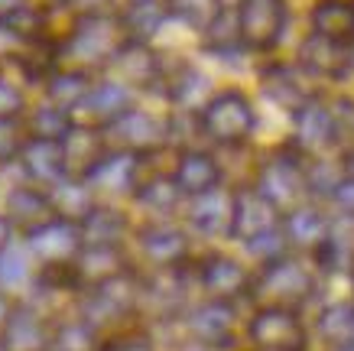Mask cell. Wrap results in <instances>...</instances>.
<instances>
[{
    "mask_svg": "<svg viewBox=\"0 0 354 351\" xmlns=\"http://www.w3.org/2000/svg\"><path fill=\"white\" fill-rule=\"evenodd\" d=\"M130 43V33L120 17L104 10L78 13L72 30L62 39V59H72L75 69H108V62Z\"/></svg>",
    "mask_w": 354,
    "mask_h": 351,
    "instance_id": "3",
    "label": "cell"
},
{
    "mask_svg": "<svg viewBox=\"0 0 354 351\" xmlns=\"http://www.w3.org/2000/svg\"><path fill=\"white\" fill-rule=\"evenodd\" d=\"M39 277V264H36V257L30 254V247L26 241H13L3 254H0V293H7L13 299H23L26 293L32 289Z\"/></svg>",
    "mask_w": 354,
    "mask_h": 351,
    "instance_id": "30",
    "label": "cell"
},
{
    "mask_svg": "<svg viewBox=\"0 0 354 351\" xmlns=\"http://www.w3.org/2000/svg\"><path fill=\"white\" fill-rule=\"evenodd\" d=\"M312 33L335 43H354V0H315L309 13Z\"/></svg>",
    "mask_w": 354,
    "mask_h": 351,
    "instance_id": "33",
    "label": "cell"
},
{
    "mask_svg": "<svg viewBox=\"0 0 354 351\" xmlns=\"http://www.w3.org/2000/svg\"><path fill=\"white\" fill-rule=\"evenodd\" d=\"M26 140H30V130H26V124H23L20 117H13V120H0V166H3V163L20 160Z\"/></svg>",
    "mask_w": 354,
    "mask_h": 351,
    "instance_id": "42",
    "label": "cell"
},
{
    "mask_svg": "<svg viewBox=\"0 0 354 351\" xmlns=\"http://www.w3.org/2000/svg\"><path fill=\"white\" fill-rule=\"evenodd\" d=\"M309 329L315 339L322 341L325 351L354 345V303L351 299H332V303H325L315 312Z\"/></svg>",
    "mask_w": 354,
    "mask_h": 351,
    "instance_id": "29",
    "label": "cell"
},
{
    "mask_svg": "<svg viewBox=\"0 0 354 351\" xmlns=\"http://www.w3.org/2000/svg\"><path fill=\"white\" fill-rule=\"evenodd\" d=\"M176 351H215V348H208V345H198V341H179V348Z\"/></svg>",
    "mask_w": 354,
    "mask_h": 351,
    "instance_id": "51",
    "label": "cell"
},
{
    "mask_svg": "<svg viewBox=\"0 0 354 351\" xmlns=\"http://www.w3.org/2000/svg\"><path fill=\"white\" fill-rule=\"evenodd\" d=\"M254 186H257V189L263 192L283 215L292 212L296 205L309 202L306 160H302L299 153L286 143V147H279L277 153H270L267 160L260 163L257 176H254Z\"/></svg>",
    "mask_w": 354,
    "mask_h": 351,
    "instance_id": "7",
    "label": "cell"
},
{
    "mask_svg": "<svg viewBox=\"0 0 354 351\" xmlns=\"http://www.w3.org/2000/svg\"><path fill=\"white\" fill-rule=\"evenodd\" d=\"M26 7H30V0H0V26H10Z\"/></svg>",
    "mask_w": 354,
    "mask_h": 351,
    "instance_id": "47",
    "label": "cell"
},
{
    "mask_svg": "<svg viewBox=\"0 0 354 351\" xmlns=\"http://www.w3.org/2000/svg\"><path fill=\"white\" fill-rule=\"evenodd\" d=\"M205 75L195 72L192 65H179V72L176 75H166V95H169V101H176V105H192L195 95L198 91H205Z\"/></svg>",
    "mask_w": 354,
    "mask_h": 351,
    "instance_id": "41",
    "label": "cell"
},
{
    "mask_svg": "<svg viewBox=\"0 0 354 351\" xmlns=\"http://www.w3.org/2000/svg\"><path fill=\"white\" fill-rule=\"evenodd\" d=\"M348 283H351V296H348V299H351V303H354V273H351V277H348Z\"/></svg>",
    "mask_w": 354,
    "mask_h": 351,
    "instance_id": "54",
    "label": "cell"
},
{
    "mask_svg": "<svg viewBox=\"0 0 354 351\" xmlns=\"http://www.w3.org/2000/svg\"><path fill=\"white\" fill-rule=\"evenodd\" d=\"M72 114L68 111H62V107L55 105H39L36 111H30V117H26V130H30V137L36 140H62L68 130H72Z\"/></svg>",
    "mask_w": 354,
    "mask_h": 351,
    "instance_id": "38",
    "label": "cell"
},
{
    "mask_svg": "<svg viewBox=\"0 0 354 351\" xmlns=\"http://www.w3.org/2000/svg\"><path fill=\"white\" fill-rule=\"evenodd\" d=\"M202 134L218 147H244L254 137L257 127V111L250 105V98L237 88L218 91L198 107Z\"/></svg>",
    "mask_w": 354,
    "mask_h": 351,
    "instance_id": "4",
    "label": "cell"
},
{
    "mask_svg": "<svg viewBox=\"0 0 354 351\" xmlns=\"http://www.w3.org/2000/svg\"><path fill=\"white\" fill-rule=\"evenodd\" d=\"M23 182L39 186V189H53L55 182L65 179V156H62V140H36L30 137L23 147L20 160Z\"/></svg>",
    "mask_w": 354,
    "mask_h": 351,
    "instance_id": "24",
    "label": "cell"
},
{
    "mask_svg": "<svg viewBox=\"0 0 354 351\" xmlns=\"http://www.w3.org/2000/svg\"><path fill=\"white\" fill-rule=\"evenodd\" d=\"M0 351H3V345H0Z\"/></svg>",
    "mask_w": 354,
    "mask_h": 351,
    "instance_id": "57",
    "label": "cell"
},
{
    "mask_svg": "<svg viewBox=\"0 0 354 351\" xmlns=\"http://www.w3.org/2000/svg\"><path fill=\"white\" fill-rule=\"evenodd\" d=\"M344 179L342 163H332L319 156V160H306V186H309V199L312 202H328L332 192L338 189V182Z\"/></svg>",
    "mask_w": 354,
    "mask_h": 351,
    "instance_id": "40",
    "label": "cell"
},
{
    "mask_svg": "<svg viewBox=\"0 0 354 351\" xmlns=\"http://www.w3.org/2000/svg\"><path fill=\"white\" fill-rule=\"evenodd\" d=\"M111 153L108 137L104 130L95 127H82L72 124V130L62 137V156H65V176H75V179H88L95 166Z\"/></svg>",
    "mask_w": 354,
    "mask_h": 351,
    "instance_id": "25",
    "label": "cell"
},
{
    "mask_svg": "<svg viewBox=\"0 0 354 351\" xmlns=\"http://www.w3.org/2000/svg\"><path fill=\"white\" fill-rule=\"evenodd\" d=\"M104 351H160L147 325H130L104 341Z\"/></svg>",
    "mask_w": 354,
    "mask_h": 351,
    "instance_id": "44",
    "label": "cell"
},
{
    "mask_svg": "<svg viewBox=\"0 0 354 351\" xmlns=\"http://www.w3.org/2000/svg\"><path fill=\"white\" fill-rule=\"evenodd\" d=\"M166 10H169V17H176L179 23L205 36V30L225 10V0H166Z\"/></svg>",
    "mask_w": 354,
    "mask_h": 351,
    "instance_id": "37",
    "label": "cell"
},
{
    "mask_svg": "<svg viewBox=\"0 0 354 351\" xmlns=\"http://www.w3.org/2000/svg\"><path fill=\"white\" fill-rule=\"evenodd\" d=\"M325 205H328L335 215H348V218H354V182L342 179L338 182V189L332 192V199H328Z\"/></svg>",
    "mask_w": 354,
    "mask_h": 351,
    "instance_id": "46",
    "label": "cell"
},
{
    "mask_svg": "<svg viewBox=\"0 0 354 351\" xmlns=\"http://www.w3.org/2000/svg\"><path fill=\"white\" fill-rule=\"evenodd\" d=\"M241 303H225V299H205L198 296L192 306L185 309V316L179 319L185 341H198L215 351H231L237 345V335L244 332Z\"/></svg>",
    "mask_w": 354,
    "mask_h": 351,
    "instance_id": "6",
    "label": "cell"
},
{
    "mask_svg": "<svg viewBox=\"0 0 354 351\" xmlns=\"http://www.w3.org/2000/svg\"><path fill=\"white\" fill-rule=\"evenodd\" d=\"M338 163H342V172H344V179H351L354 182V147H348L338 156Z\"/></svg>",
    "mask_w": 354,
    "mask_h": 351,
    "instance_id": "49",
    "label": "cell"
},
{
    "mask_svg": "<svg viewBox=\"0 0 354 351\" xmlns=\"http://www.w3.org/2000/svg\"><path fill=\"white\" fill-rule=\"evenodd\" d=\"M244 339L250 351H309L312 329L299 309L254 306L244 322Z\"/></svg>",
    "mask_w": 354,
    "mask_h": 351,
    "instance_id": "5",
    "label": "cell"
},
{
    "mask_svg": "<svg viewBox=\"0 0 354 351\" xmlns=\"http://www.w3.org/2000/svg\"><path fill=\"white\" fill-rule=\"evenodd\" d=\"M338 143V130L332 120V107L322 98L312 95L299 111H292V137L290 147L299 153L302 160H319L325 150Z\"/></svg>",
    "mask_w": 354,
    "mask_h": 351,
    "instance_id": "14",
    "label": "cell"
},
{
    "mask_svg": "<svg viewBox=\"0 0 354 351\" xmlns=\"http://www.w3.org/2000/svg\"><path fill=\"white\" fill-rule=\"evenodd\" d=\"M302 72L315 75V78H342L351 72V55H348V43H335L328 36L309 33L299 43V55H296Z\"/></svg>",
    "mask_w": 354,
    "mask_h": 351,
    "instance_id": "26",
    "label": "cell"
},
{
    "mask_svg": "<svg viewBox=\"0 0 354 351\" xmlns=\"http://www.w3.org/2000/svg\"><path fill=\"white\" fill-rule=\"evenodd\" d=\"M137 182H140V156L120 153V150H111L108 156L95 166V172L88 176V186L95 192V199L104 205H114L111 199H120V195L133 199Z\"/></svg>",
    "mask_w": 354,
    "mask_h": 351,
    "instance_id": "19",
    "label": "cell"
},
{
    "mask_svg": "<svg viewBox=\"0 0 354 351\" xmlns=\"http://www.w3.org/2000/svg\"><path fill=\"white\" fill-rule=\"evenodd\" d=\"M13 303H17V299H13V296H7V293H0V332H3V325H7V319H10Z\"/></svg>",
    "mask_w": 354,
    "mask_h": 351,
    "instance_id": "50",
    "label": "cell"
},
{
    "mask_svg": "<svg viewBox=\"0 0 354 351\" xmlns=\"http://www.w3.org/2000/svg\"><path fill=\"white\" fill-rule=\"evenodd\" d=\"M49 199H53V208L59 218H68V222H78V224L85 222L88 212L97 205L88 179H75V176H65L62 182H55L49 189Z\"/></svg>",
    "mask_w": 354,
    "mask_h": 351,
    "instance_id": "34",
    "label": "cell"
},
{
    "mask_svg": "<svg viewBox=\"0 0 354 351\" xmlns=\"http://www.w3.org/2000/svg\"><path fill=\"white\" fill-rule=\"evenodd\" d=\"M143 270H179L192 264V237L176 222H143L133 228ZM140 270V267H137Z\"/></svg>",
    "mask_w": 354,
    "mask_h": 351,
    "instance_id": "9",
    "label": "cell"
},
{
    "mask_svg": "<svg viewBox=\"0 0 354 351\" xmlns=\"http://www.w3.org/2000/svg\"><path fill=\"white\" fill-rule=\"evenodd\" d=\"M260 85H263V95L279 105L283 111H299L306 101H309V91L302 88L299 72L286 62H270L260 69Z\"/></svg>",
    "mask_w": 354,
    "mask_h": 351,
    "instance_id": "31",
    "label": "cell"
},
{
    "mask_svg": "<svg viewBox=\"0 0 354 351\" xmlns=\"http://www.w3.org/2000/svg\"><path fill=\"white\" fill-rule=\"evenodd\" d=\"M130 3H153V0H130Z\"/></svg>",
    "mask_w": 354,
    "mask_h": 351,
    "instance_id": "56",
    "label": "cell"
},
{
    "mask_svg": "<svg viewBox=\"0 0 354 351\" xmlns=\"http://www.w3.org/2000/svg\"><path fill=\"white\" fill-rule=\"evenodd\" d=\"M53 319L36 312L30 303L17 299L10 319L0 332V345H3V351H53Z\"/></svg>",
    "mask_w": 354,
    "mask_h": 351,
    "instance_id": "18",
    "label": "cell"
},
{
    "mask_svg": "<svg viewBox=\"0 0 354 351\" xmlns=\"http://www.w3.org/2000/svg\"><path fill=\"white\" fill-rule=\"evenodd\" d=\"M133 107V91L124 88L114 78L95 82V88L88 91V98L72 111V120L82 127H95V130H108L120 114H127Z\"/></svg>",
    "mask_w": 354,
    "mask_h": 351,
    "instance_id": "17",
    "label": "cell"
},
{
    "mask_svg": "<svg viewBox=\"0 0 354 351\" xmlns=\"http://www.w3.org/2000/svg\"><path fill=\"white\" fill-rule=\"evenodd\" d=\"M205 49L212 55H234L237 49H244L241 26H237V10L225 7L218 13V20L205 30Z\"/></svg>",
    "mask_w": 354,
    "mask_h": 351,
    "instance_id": "36",
    "label": "cell"
},
{
    "mask_svg": "<svg viewBox=\"0 0 354 351\" xmlns=\"http://www.w3.org/2000/svg\"><path fill=\"white\" fill-rule=\"evenodd\" d=\"M3 215L10 218V224L20 234L36 231L39 224L59 218L53 208V199H49V189H39V186H30V182H20L7 192L3 199Z\"/></svg>",
    "mask_w": 354,
    "mask_h": 351,
    "instance_id": "23",
    "label": "cell"
},
{
    "mask_svg": "<svg viewBox=\"0 0 354 351\" xmlns=\"http://www.w3.org/2000/svg\"><path fill=\"white\" fill-rule=\"evenodd\" d=\"M127 267H133V264H130V257L124 247L85 244L82 254L75 257V264H72V277H75L78 289H91V287H97V283H104V280L124 273Z\"/></svg>",
    "mask_w": 354,
    "mask_h": 351,
    "instance_id": "27",
    "label": "cell"
},
{
    "mask_svg": "<svg viewBox=\"0 0 354 351\" xmlns=\"http://www.w3.org/2000/svg\"><path fill=\"white\" fill-rule=\"evenodd\" d=\"M95 88V78L88 69H75V65H62V69H55L49 78H46V101L55 107H62V111H75L82 101L88 98V91Z\"/></svg>",
    "mask_w": 354,
    "mask_h": 351,
    "instance_id": "32",
    "label": "cell"
},
{
    "mask_svg": "<svg viewBox=\"0 0 354 351\" xmlns=\"http://www.w3.org/2000/svg\"><path fill=\"white\" fill-rule=\"evenodd\" d=\"M13 241H17V228L10 224V218H7V215L0 212V254H3Z\"/></svg>",
    "mask_w": 354,
    "mask_h": 351,
    "instance_id": "48",
    "label": "cell"
},
{
    "mask_svg": "<svg viewBox=\"0 0 354 351\" xmlns=\"http://www.w3.org/2000/svg\"><path fill=\"white\" fill-rule=\"evenodd\" d=\"M172 179L183 189L185 199H192V195H202V192L225 186V172H221V163H218L215 153L183 147L176 153V163H172Z\"/></svg>",
    "mask_w": 354,
    "mask_h": 351,
    "instance_id": "21",
    "label": "cell"
},
{
    "mask_svg": "<svg viewBox=\"0 0 354 351\" xmlns=\"http://www.w3.org/2000/svg\"><path fill=\"white\" fill-rule=\"evenodd\" d=\"M234 10L247 49H254V53L277 49L286 33V20H290L286 0H237Z\"/></svg>",
    "mask_w": 354,
    "mask_h": 351,
    "instance_id": "10",
    "label": "cell"
},
{
    "mask_svg": "<svg viewBox=\"0 0 354 351\" xmlns=\"http://www.w3.org/2000/svg\"><path fill=\"white\" fill-rule=\"evenodd\" d=\"M328 107H332V120H335V130H338V140L354 137V101L351 98H335Z\"/></svg>",
    "mask_w": 354,
    "mask_h": 351,
    "instance_id": "45",
    "label": "cell"
},
{
    "mask_svg": "<svg viewBox=\"0 0 354 351\" xmlns=\"http://www.w3.org/2000/svg\"><path fill=\"white\" fill-rule=\"evenodd\" d=\"M82 234H85V244L91 247H124L127 237H133V222L118 205L97 202L82 222Z\"/></svg>",
    "mask_w": 354,
    "mask_h": 351,
    "instance_id": "28",
    "label": "cell"
},
{
    "mask_svg": "<svg viewBox=\"0 0 354 351\" xmlns=\"http://www.w3.org/2000/svg\"><path fill=\"white\" fill-rule=\"evenodd\" d=\"M335 351H354V345H344V348H335Z\"/></svg>",
    "mask_w": 354,
    "mask_h": 351,
    "instance_id": "55",
    "label": "cell"
},
{
    "mask_svg": "<svg viewBox=\"0 0 354 351\" xmlns=\"http://www.w3.org/2000/svg\"><path fill=\"white\" fill-rule=\"evenodd\" d=\"M108 147L120 153H133V156H147V153H160L169 143V120L153 117L150 111L130 107L127 114H120L108 130Z\"/></svg>",
    "mask_w": 354,
    "mask_h": 351,
    "instance_id": "11",
    "label": "cell"
},
{
    "mask_svg": "<svg viewBox=\"0 0 354 351\" xmlns=\"http://www.w3.org/2000/svg\"><path fill=\"white\" fill-rule=\"evenodd\" d=\"M192 280L195 289L205 299H225V303H241L250 296V283H254V270L225 254V251H208V254L192 260Z\"/></svg>",
    "mask_w": 354,
    "mask_h": 351,
    "instance_id": "8",
    "label": "cell"
},
{
    "mask_svg": "<svg viewBox=\"0 0 354 351\" xmlns=\"http://www.w3.org/2000/svg\"><path fill=\"white\" fill-rule=\"evenodd\" d=\"M23 241L30 247V254L36 257L39 270H46V267L75 264V257L82 254V247H85V234H82V224L78 222L53 218V222L39 224L36 231L23 234Z\"/></svg>",
    "mask_w": 354,
    "mask_h": 351,
    "instance_id": "12",
    "label": "cell"
},
{
    "mask_svg": "<svg viewBox=\"0 0 354 351\" xmlns=\"http://www.w3.org/2000/svg\"><path fill=\"white\" fill-rule=\"evenodd\" d=\"M133 202L147 212V222H172L176 215H183L185 195L176 186L172 172H143L140 170V182L133 189Z\"/></svg>",
    "mask_w": 354,
    "mask_h": 351,
    "instance_id": "20",
    "label": "cell"
},
{
    "mask_svg": "<svg viewBox=\"0 0 354 351\" xmlns=\"http://www.w3.org/2000/svg\"><path fill=\"white\" fill-rule=\"evenodd\" d=\"M108 72L114 82H120L124 88L137 91V88H150L162 78V62L160 55L153 53L147 43L130 39L114 59L108 62Z\"/></svg>",
    "mask_w": 354,
    "mask_h": 351,
    "instance_id": "22",
    "label": "cell"
},
{
    "mask_svg": "<svg viewBox=\"0 0 354 351\" xmlns=\"http://www.w3.org/2000/svg\"><path fill=\"white\" fill-rule=\"evenodd\" d=\"M319 267L312 264V257L286 254L277 257L270 264H260L254 270L250 296L247 303L254 306H279V309H306L319 293Z\"/></svg>",
    "mask_w": 354,
    "mask_h": 351,
    "instance_id": "1",
    "label": "cell"
},
{
    "mask_svg": "<svg viewBox=\"0 0 354 351\" xmlns=\"http://www.w3.org/2000/svg\"><path fill=\"white\" fill-rule=\"evenodd\" d=\"M140 289H143L140 270L127 267L118 277L104 280L91 289H82L75 299V316H82L104 339H111L124 332V322L140 319Z\"/></svg>",
    "mask_w": 354,
    "mask_h": 351,
    "instance_id": "2",
    "label": "cell"
},
{
    "mask_svg": "<svg viewBox=\"0 0 354 351\" xmlns=\"http://www.w3.org/2000/svg\"><path fill=\"white\" fill-rule=\"evenodd\" d=\"M166 17H169V10H166V3H160V0H153V3H130V10L120 13L130 39H140V43H147L153 33L162 26Z\"/></svg>",
    "mask_w": 354,
    "mask_h": 351,
    "instance_id": "39",
    "label": "cell"
},
{
    "mask_svg": "<svg viewBox=\"0 0 354 351\" xmlns=\"http://www.w3.org/2000/svg\"><path fill=\"white\" fill-rule=\"evenodd\" d=\"M55 7H75V3H82V0H53Z\"/></svg>",
    "mask_w": 354,
    "mask_h": 351,
    "instance_id": "52",
    "label": "cell"
},
{
    "mask_svg": "<svg viewBox=\"0 0 354 351\" xmlns=\"http://www.w3.org/2000/svg\"><path fill=\"white\" fill-rule=\"evenodd\" d=\"M332 231V215L328 205L322 202H302L292 212L283 215V234H286V244L292 254L302 257H315V251L325 244V237Z\"/></svg>",
    "mask_w": 354,
    "mask_h": 351,
    "instance_id": "16",
    "label": "cell"
},
{
    "mask_svg": "<svg viewBox=\"0 0 354 351\" xmlns=\"http://www.w3.org/2000/svg\"><path fill=\"white\" fill-rule=\"evenodd\" d=\"M104 335L82 316H62L53 329V351H104Z\"/></svg>",
    "mask_w": 354,
    "mask_h": 351,
    "instance_id": "35",
    "label": "cell"
},
{
    "mask_svg": "<svg viewBox=\"0 0 354 351\" xmlns=\"http://www.w3.org/2000/svg\"><path fill=\"white\" fill-rule=\"evenodd\" d=\"M348 55H351V72H354V43L348 46Z\"/></svg>",
    "mask_w": 354,
    "mask_h": 351,
    "instance_id": "53",
    "label": "cell"
},
{
    "mask_svg": "<svg viewBox=\"0 0 354 351\" xmlns=\"http://www.w3.org/2000/svg\"><path fill=\"white\" fill-rule=\"evenodd\" d=\"M283 224V212L270 202L267 195L250 182V186H234V218H231V241L247 247L263 234L277 231Z\"/></svg>",
    "mask_w": 354,
    "mask_h": 351,
    "instance_id": "13",
    "label": "cell"
},
{
    "mask_svg": "<svg viewBox=\"0 0 354 351\" xmlns=\"http://www.w3.org/2000/svg\"><path fill=\"white\" fill-rule=\"evenodd\" d=\"M26 111V95L23 88L7 75V62L0 65V120H13V117H23Z\"/></svg>",
    "mask_w": 354,
    "mask_h": 351,
    "instance_id": "43",
    "label": "cell"
},
{
    "mask_svg": "<svg viewBox=\"0 0 354 351\" xmlns=\"http://www.w3.org/2000/svg\"><path fill=\"white\" fill-rule=\"evenodd\" d=\"M231 218H234V189L218 186L212 192L185 199L183 222L202 237H227L231 241Z\"/></svg>",
    "mask_w": 354,
    "mask_h": 351,
    "instance_id": "15",
    "label": "cell"
}]
</instances>
